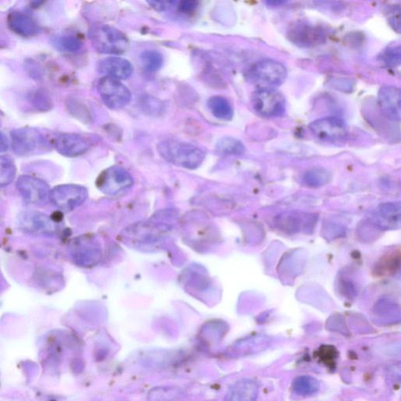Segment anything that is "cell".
<instances>
[{"label":"cell","instance_id":"6da1fadb","mask_svg":"<svg viewBox=\"0 0 401 401\" xmlns=\"http://www.w3.org/2000/svg\"><path fill=\"white\" fill-rule=\"evenodd\" d=\"M157 147L165 160L185 168H197L205 157V152L198 146L176 139L164 140L158 143Z\"/></svg>","mask_w":401,"mask_h":401},{"label":"cell","instance_id":"7a4b0ae2","mask_svg":"<svg viewBox=\"0 0 401 401\" xmlns=\"http://www.w3.org/2000/svg\"><path fill=\"white\" fill-rule=\"evenodd\" d=\"M90 39L96 51L105 54H123L130 48V42L124 34L110 25H99L91 28Z\"/></svg>","mask_w":401,"mask_h":401},{"label":"cell","instance_id":"3957f363","mask_svg":"<svg viewBox=\"0 0 401 401\" xmlns=\"http://www.w3.org/2000/svg\"><path fill=\"white\" fill-rule=\"evenodd\" d=\"M249 76L260 89H274L284 83L287 70L282 63L266 59L251 67Z\"/></svg>","mask_w":401,"mask_h":401},{"label":"cell","instance_id":"277c9868","mask_svg":"<svg viewBox=\"0 0 401 401\" xmlns=\"http://www.w3.org/2000/svg\"><path fill=\"white\" fill-rule=\"evenodd\" d=\"M254 110L265 118L283 116L286 110L285 96L275 89H258L251 99Z\"/></svg>","mask_w":401,"mask_h":401},{"label":"cell","instance_id":"5b68a950","mask_svg":"<svg viewBox=\"0 0 401 401\" xmlns=\"http://www.w3.org/2000/svg\"><path fill=\"white\" fill-rule=\"evenodd\" d=\"M14 152L21 156L43 152L48 147L41 132L35 128H21L11 132Z\"/></svg>","mask_w":401,"mask_h":401},{"label":"cell","instance_id":"8992f818","mask_svg":"<svg viewBox=\"0 0 401 401\" xmlns=\"http://www.w3.org/2000/svg\"><path fill=\"white\" fill-rule=\"evenodd\" d=\"M97 90L105 105L113 110H121L127 106L132 99L130 90L119 80L110 77L101 79Z\"/></svg>","mask_w":401,"mask_h":401},{"label":"cell","instance_id":"52a82bcc","mask_svg":"<svg viewBox=\"0 0 401 401\" xmlns=\"http://www.w3.org/2000/svg\"><path fill=\"white\" fill-rule=\"evenodd\" d=\"M311 134L318 139L327 142L345 141L348 136L347 125L342 119L327 117L311 123Z\"/></svg>","mask_w":401,"mask_h":401},{"label":"cell","instance_id":"ba28073f","mask_svg":"<svg viewBox=\"0 0 401 401\" xmlns=\"http://www.w3.org/2000/svg\"><path fill=\"white\" fill-rule=\"evenodd\" d=\"M291 41L301 48H313L325 43V34L322 28L306 21H296L288 32Z\"/></svg>","mask_w":401,"mask_h":401},{"label":"cell","instance_id":"9c48e42d","mask_svg":"<svg viewBox=\"0 0 401 401\" xmlns=\"http://www.w3.org/2000/svg\"><path fill=\"white\" fill-rule=\"evenodd\" d=\"M17 187L25 202L42 205L50 199V190L47 183L30 176H21L17 182Z\"/></svg>","mask_w":401,"mask_h":401},{"label":"cell","instance_id":"30bf717a","mask_svg":"<svg viewBox=\"0 0 401 401\" xmlns=\"http://www.w3.org/2000/svg\"><path fill=\"white\" fill-rule=\"evenodd\" d=\"M54 145L62 156L77 157L89 150L91 141L81 134H61L56 137Z\"/></svg>","mask_w":401,"mask_h":401},{"label":"cell","instance_id":"8fae6325","mask_svg":"<svg viewBox=\"0 0 401 401\" xmlns=\"http://www.w3.org/2000/svg\"><path fill=\"white\" fill-rule=\"evenodd\" d=\"M85 190L76 185H61L50 191V200L57 208L71 210L84 199Z\"/></svg>","mask_w":401,"mask_h":401},{"label":"cell","instance_id":"7c38bea8","mask_svg":"<svg viewBox=\"0 0 401 401\" xmlns=\"http://www.w3.org/2000/svg\"><path fill=\"white\" fill-rule=\"evenodd\" d=\"M382 112L393 121H400L401 114L400 90L393 85H384L378 95Z\"/></svg>","mask_w":401,"mask_h":401},{"label":"cell","instance_id":"4fadbf2b","mask_svg":"<svg viewBox=\"0 0 401 401\" xmlns=\"http://www.w3.org/2000/svg\"><path fill=\"white\" fill-rule=\"evenodd\" d=\"M96 68L97 71L105 74V77L117 80L127 79L134 72L131 63L119 56H110L101 60Z\"/></svg>","mask_w":401,"mask_h":401},{"label":"cell","instance_id":"5bb4252c","mask_svg":"<svg viewBox=\"0 0 401 401\" xmlns=\"http://www.w3.org/2000/svg\"><path fill=\"white\" fill-rule=\"evenodd\" d=\"M20 223L26 232L34 234H52L54 223L50 217L37 212H28L20 217Z\"/></svg>","mask_w":401,"mask_h":401},{"label":"cell","instance_id":"9a60e30c","mask_svg":"<svg viewBox=\"0 0 401 401\" xmlns=\"http://www.w3.org/2000/svg\"><path fill=\"white\" fill-rule=\"evenodd\" d=\"M8 21L10 30L21 37H34L39 32L37 23L30 16L19 11L10 13Z\"/></svg>","mask_w":401,"mask_h":401},{"label":"cell","instance_id":"2e32d148","mask_svg":"<svg viewBox=\"0 0 401 401\" xmlns=\"http://www.w3.org/2000/svg\"><path fill=\"white\" fill-rule=\"evenodd\" d=\"M259 387L251 380L238 381L229 389L225 401H256Z\"/></svg>","mask_w":401,"mask_h":401},{"label":"cell","instance_id":"e0dca14e","mask_svg":"<svg viewBox=\"0 0 401 401\" xmlns=\"http://www.w3.org/2000/svg\"><path fill=\"white\" fill-rule=\"evenodd\" d=\"M207 105L211 113L217 119L229 121L233 118V107L231 102L225 97L221 96H212L207 102Z\"/></svg>","mask_w":401,"mask_h":401},{"label":"cell","instance_id":"ac0fdd59","mask_svg":"<svg viewBox=\"0 0 401 401\" xmlns=\"http://www.w3.org/2000/svg\"><path fill=\"white\" fill-rule=\"evenodd\" d=\"M292 388L297 394L308 396L318 392L320 385L314 378L305 376L297 377L292 383Z\"/></svg>","mask_w":401,"mask_h":401},{"label":"cell","instance_id":"d6986e66","mask_svg":"<svg viewBox=\"0 0 401 401\" xmlns=\"http://www.w3.org/2000/svg\"><path fill=\"white\" fill-rule=\"evenodd\" d=\"M143 68L148 72H156L163 65V56L157 50H145L141 54Z\"/></svg>","mask_w":401,"mask_h":401},{"label":"cell","instance_id":"ffe728a7","mask_svg":"<svg viewBox=\"0 0 401 401\" xmlns=\"http://www.w3.org/2000/svg\"><path fill=\"white\" fill-rule=\"evenodd\" d=\"M16 166L9 156H0V187L8 186L14 179Z\"/></svg>","mask_w":401,"mask_h":401},{"label":"cell","instance_id":"44dd1931","mask_svg":"<svg viewBox=\"0 0 401 401\" xmlns=\"http://www.w3.org/2000/svg\"><path fill=\"white\" fill-rule=\"evenodd\" d=\"M219 152L227 154H242L245 152L244 145L233 137H223L216 144Z\"/></svg>","mask_w":401,"mask_h":401},{"label":"cell","instance_id":"7402d4cb","mask_svg":"<svg viewBox=\"0 0 401 401\" xmlns=\"http://www.w3.org/2000/svg\"><path fill=\"white\" fill-rule=\"evenodd\" d=\"M400 251L393 253L383 258L378 266L379 271L377 273L384 274H393L400 267Z\"/></svg>","mask_w":401,"mask_h":401},{"label":"cell","instance_id":"603a6c76","mask_svg":"<svg viewBox=\"0 0 401 401\" xmlns=\"http://www.w3.org/2000/svg\"><path fill=\"white\" fill-rule=\"evenodd\" d=\"M152 393L149 394L150 401H172L175 400L179 394L176 389L169 388L153 389Z\"/></svg>","mask_w":401,"mask_h":401},{"label":"cell","instance_id":"cb8c5ba5","mask_svg":"<svg viewBox=\"0 0 401 401\" xmlns=\"http://www.w3.org/2000/svg\"><path fill=\"white\" fill-rule=\"evenodd\" d=\"M400 45L389 47L383 54V61L385 64L391 68H396L400 65Z\"/></svg>","mask_w":401,"mask_h":401},{"label":"cell","instance_id":"d4e9b609","mask_svg":"<svg viewBox=\"0 0 401 401\" xmlns=\"http://www.w3.org/2000/svg\"><path fill=\"white\" fill-rule=\"evenodd\" d=\"M60 45L63 49L71 52H76L81 49L83 43L79 39L74 37H64L60 39Z\"/></svg>","mask_w":401,"mask_h":401},{"label":"cell","instance_id":"484cf974","mask_svg":"<svg viewBox=\"0 0 401 401\" xmlns=\"http://www.w3.org/2000/svg\"><path fill=\"white\" fill-rule=\"evenodd\" d=\"M400 7L394 8L391 10L389 11V24L394 28V30H396L398 32L400 31Z\"/></svg>","mask_w":401,"mask_h":401},{"label":"cell","instance_id":"4316f807","mask_svg":"<svg viewBox=\"0 0 401 401\" xmlns=\"http://www.w3.org/2000/svg\"><path fill=\"white\" fill-rule=\"evenodd\" d=\"M147 3L157 11H166L174 8L177 3L176 1H148Z\"/></svg>","mask_w":401,"mask_h":401},{"label":"cell","instance_id":"83f0119b","mask_svg":"<svg viewBox=\"0 0 401 401\" xmlns=\"http://www.w3.org/2000/svg\"><path fill=\"white\" fill-rule=\"evenodd\" d=\"M198 3L192 0H185L178 3V8L183 13H191L198 8Z\"/></svg>","mask_w":401,"mask_h":401},{"label":"cell","instance_id":"f1b7e54d","mask_svg":"<svg viewBox=\"0 0 401 401\" xmlns=\"http://www.w3.org/2000/svg\"><path fill=\"white\" fill-rule=\"evenodd\" d=\"M9 145V141L7 136L2 133V132H0V152L8 151Z\"/></svg>","mask_w":401,"mask_h":401},{"label":"cell","instance_id":"f546056e","mask_svg":"<svg viewBox=\"0 0 401 401\" xmlns=\"http://www.w3.org/2000/svg\"><path fill=\"white\" fill-rule=\"evenodd\" d=\"M284 1H268L267 3L271 6H279L285 3Z\"/></svg>","mask_w":401,"mask_h":401}]
</instances>
